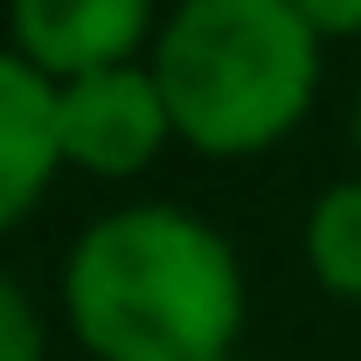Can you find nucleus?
<instances>
[{"label":"nucleus","mask_w":361,"mask_h":361,"mask_svg":"<svg viewBox=\"0 0 361 361\" xmlns=\"http://www.w3.org/2000/svg\"><path fill=\"white\" fill-rule=\"evenodd\" d=\"M63 160V133H56V84L35 63L0 56V229L21 209H35Z\"/></svg>","instance_id":"5"},{"label":"nucleus","mask_w":361,"mask_h":361,"mask_svg":"<svg viewBox=\"0 0 361 361\" xmlns=\"http://www.w3.org/2000/svg\"><path fill=\"white\" fill-rule=\"evenodd\" d=\"M355 126H361V118H355Z\"/></svg>","instance_id":"10"},{"label":"nucleus","mask_w":361,"mask_h":361,"mask_svg":"<svg viewBox=\"0 0 361 361\" xmlns=\"http://www.w3.org/2000/svg\"><path fill=\"white\" fill-rule=\"evenodd\" d=\"M0 361H42V326L7 278H0Z\"/></svg>","instance_id":"7"},{"label":"nucleus","mask_w":361,"mask_h":361,"mask_svg":"<svg viewBox=\"0 0 361 361\" xmlns=\"http://www.w3.org/2000/svg\"><path fill=\"white\" fill-rule=\"evenodd\" d=\"M223 361H236V355H223Z\"/></svg>","instance_id":"9"},{"label":"nucleus","mask_w":361,"mask_h":361,"mask_svg":"<svg viewBox=\"0 0 361 361\" xmlns=\"http://www.w3.org/2000/svg\"><path fill=\"white\" fill-rule=\"evenodd\" d=\"M63 299L97 361H223L243 319V278L209 223L118 209L77 236Z\"/></svg>","instance_id":"1"},{"label":"nucleus","mask_w":361,"mask_h":361,"mask_svg":"<svg viewBox=\"0 0 361 361\" xmlns=\"http://www.w3.org/2000/svg\"><path fill=\"white\" fill-rule=\"evenodd\" d=\"M306 257L326 292L361 299V180H341L319 195L313 223H306Z\"/></svg>","instance_id":"6"},{"label":"nucleus","mask_w":361,"mask_h":361,"mask_svg":"<svg viewBox=\"0 0 361 361\" xmlns=\"http://www.w3.org/2000/svg\"><path fill=\"white\" fill-rule=\"evenodd\" d=\"M153 77L188 146L257 153L313 104L319 28L292 0H180Z\"/></svg>","instance_id":"2"},{"label":"nucleus","mask_w":361,"mask_h":361,"mask_svg":"<svg viewBox=\"0 0 361 361\" xmlns=\"http://www.w3.org/2000/svg\"><path fill=\"white\" fill-rule=\"evenodd\" d=\"M319 35H355L361 28V0H292Z\"/></svg>","instance_id":"8"},{"label":"nucleus","mask_w":361,"mask_h":361,"mask_svg":"<svg viewBox=\"0 0 361 361\" xmlns=\"http://www.w3.org/2000/svg\"><path fill=\"white\" fill-rule=\"evenodd\" d=\"M153 0H14V35L35 70L90 77V70H118L126 49L139 42Z\"/></svg>","instance_id":"4"},{"label":"nucleus","mask_w":361,"mask_h":361,"mask_svg":"<svg viewBox=\"0 0 361 361\" xmlns=\"http://www.w3.org/2000/svg\"><path fill=\"white\" fill-rule=\"evenodd\" d=\"M56 133H63V153L90 167V174H133L153 160V146L174 133L167 118V97H160V77L153 70H90V77H70L56 90Z\"/></svg>","instance_id":"3"}]
</instances>
